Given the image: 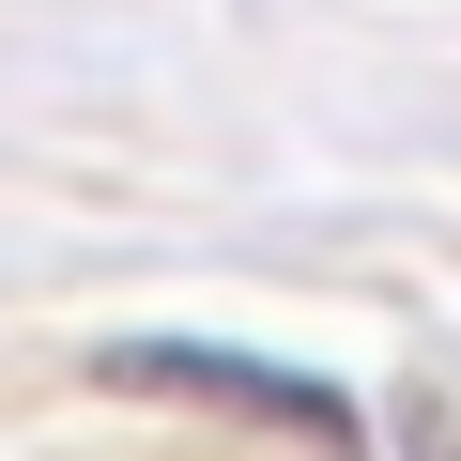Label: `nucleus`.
<instances>
[{"mask_svg":"<svg viewBox=\"0 0 461 461\" xmlns=\"http://www.w3.org/2000/svg\"><path fill=\"white\" fill-rule=\"evenodd\" d=\"M108 384L123 400H230V415H277V430H308V415H339L308 369H262V354H215V339H108Z\"/></svg>","mask_w":461,"mask_h":461,"instance_id":"nucleus-1","label":"nucleus"}]
</instances>
